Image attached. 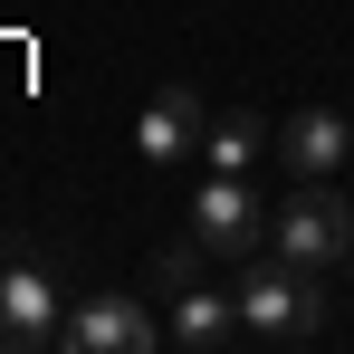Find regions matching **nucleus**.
Returning a JSON list of instances; mask_svg holds the SVG:
<instances>
[{
	"label": "nucleus",
	"instance_id": "7",
	"mask_svg": "<svg viewBox=\"0 0 354 354\" xmlns=\"http://www.w3.org/2000/svg\"><path fill=\"white\" fill-rule=\"evenodd\" d=\"M201 124H211L201 96H192V86H163V96L144 106V124H134V153L163 173V163H182V153H201Z\"/></svg>",
	"mask_w": 354,
	"mask_h": 354
},
{
	"label": "nucleus",
	"instance_id": "10",
	"mask_svg": "<svg viewBox=\"0 0 354 354\" xmlns=\"http://www.w3.org/2000/svg\"><path fill=\"white\" fill-rule=\"evenodd\" d=\"M201 259H211L201 239H173V249H153V288H163V297H182V288H201Z\"/></svg>",
	"mask_w": 354,
	"mask_h": 354
},
{
	"label": "nucleus",
	"instance_id": "6",
	"mask_svg": "<svg viewBox=\"0 0 354 354\" xmlns=\"http://www.w3.org/2000/svg\"><path fill=\"white\" fill-rule=\"evenodd\" d=\"M345 153H354V124L335 115V106H297V115L278 124V163H288L297 182H326Z\"/></svg>",
	"mask_w": 354,
	"mask_h": 354
},
{
	"label": "nucleus",
	"instance_id": "1",
	"mask_svg": "<svg viewBox=\"0 0 354 354\" xmlns=\"http://www.w3.org/2000/svg\"><path fill=\"white\" fill-rule=\"evenodd\" d=\"M306 278H316V268H297L288 249L239 268V326H249V345H306V335L326 326V297L306 288Z\"/></svg>",
	"mask_w": 354,
	"mask_h": 354
},
{
	"label": "nucleus",
	"instance_id": "2",
	"mask_svg": "<svg viewBox=\"0 0 354 354\" xmlns=\"http://www.w3.org/2000/svg\"><path fill=\"white\" fill-rule=\"evenodd\" d=\"M268 239L288 249L297 268H335V259H354V201L335 182H297L288 201L268 211Z\"/></svg>",
	"mask_w": 354,
	"mask_h": 354
},
{
	"label": "nucleus",
	"instance_id": "4",
	"mask_svg": "<svg viewBox=\"0 0 354 354\" xmlns=\"http://www.w3.org/2000/svg\"><path fill=\"white\" fill-rule=\"evenodd\" d=\"M58 326H67L58 278H48L39 259H10V268H0V354H39V345H58Z\"/></svg>",
	"mask_w": 354,
	"mask_h": 354
},
{
	"label": "nucleus",
	"instance_id": "3",
	"mask_svg": "<svg viewBox=\"0 0 354 354\" xmlns=\"http://www.w3.org/2000/svg\"><path fill=\"white\" fill-rule=\"evenodd\" d=\"M58 345L67 354H153V345H173V326H153V306H144L134 288H96V297L67 306Z\"/></svg>",
	"mask_w": 354,
	"mask_h": 354
},
{
	"label": "nucleus",
	"instance_id": "5",
	"mask_svg": "<svg viewBox=\"0 0 354 354\" xmlns=\"http://www.w3.org/2000/svg\"><path fill=\"white\" fill-rule=\"evenodd\" d=\"M259 230H268V201H259L239 173H211L201 192H192V239H201L211 259H249Z\"/></svg>",
	"mask_w": 354,
	"mask_h": 354
},
{
	"label": "nucleus",
	"instance_id": "9",
	"mask_svg": "<svg viewBox=\"0 0 354 354\" xmlns=\"http://www.w3.org/2000/svg\"><path fill=\"white\" fill-rule=\"evenodd\" d=\"M259 153H278V124H268V115L230 106V115H211V124H201V163H211V173H249Z\"/></svg>",
	"mask_w": 354,
	"mask_h": 354
},
{
	"label": "nucleus",
	"instance_id": "8",
	"mask_svg": "<svg viewBox=\"0 0 354 354\" xmlns=\"http://www.w3.org/2000/svg\"><path fill=\"white\" fill-rule=\"evenodd\" d=\"M163 326H173L182 354H221V345H239V335H249V326H239V288H182Z\"/></svg>",
	"mask_w": 354,
	"mask_h": 354
}]
</instances>
